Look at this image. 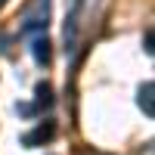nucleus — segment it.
Masks as SVG:
<instances>
[{"label":"nucleus","instance_id":"1","mask_svg":"<svg viewBox=\"0 0 155 155\" xmlns=\"http://www.w3.org/2000/svg\"><path fill=\"white\" fill-rule=\"evenodd\" d=\"M53 137H56V124H53V121H44V124H37L34 130H28V134L22 137V146L34 149V146H44V143H50Z\"/></svg>","mask_w":155,"mask_h":155},{"label":"nucleus","instance_id":"2","mask_svg":"<svg viewBox=\"0 0 155 155\" xmlns=\"http://www.w3.org/2000/svg\"><path fill=\"white\" fill-rule=\"evenodd\" d=\"M47 19H50V6H47V0H37V6L25 16V25L22 28L25 31H37V28H47Z\"/></svg>","mask_w":155,"mask_h":155},{"label":"nucleus","instance_id":"3","mask_svg":"<svg viewBox=\"0 0 155 155\" xmlns=\"http://www.w3.org/2000/svg\"><path fill=\"white\" fill-rule=\"evenodd\" d=\"M155 84L152 81H146L143 87H140V96H137V102H140V109H143L146 112V118H152V115H155Z\"/></svg>","mask_w":155,"mask_h":155},{"label":"nucleus","instance_id":"4","mask_svg":"<svg viewBox=\"0 0 155 155\" xmlns=\"http://www.w3.org/2000/svg\"><path fill=\"white\" fill-rule=\"evenodd\" d=\"M53 44L47 41V37H34V44H31V53L37 59V65H50V59H53V50H50Z\"/></svg>","mask_w":155,"mask_h":155},{"label":"nucleus","instance_id":"5","mask_svg":"<svg viewBox=\"0 0 155 155\" xmlns=\"http://www.w3.org/2000/svg\"><path fill=\"white\" fill-rule=\"evenodd\" d=\"M50 102H53V87L37 84V106H50Z\"/></svg>","mask_w":155,"mask_h":155},{"label":"nucleus","instance_id":"6","mask_svg":"<svg viewBox=\"0 0 155 155\" xmlns=\"http://www.w3.org/2000/svg\"><path fill=\"white\" fill-rule=\"evenodd\" d=\"M143 50L152 56V50H155V47H152V31H146V47H143Z\"/></svg>","mask_w":155,"mask_h":155}]
</instances>
